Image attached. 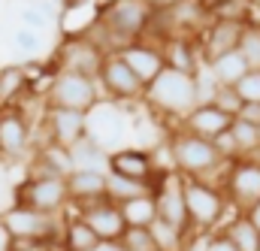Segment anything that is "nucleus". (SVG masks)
I'll list each match as a JSON object with an SVG mask.
<instances>
[{"label":"nucleus","instance_id":"1","mask_svg":"<svg viewBox=\"0 0 260 251\" xmlns=\"http://www.w3.org/2000/svg\"><path fill=\"white\" fill-rule=\"evenodd\" d=\"M142 100L157 112V115H170V118H185L197 103H200V82L197 76L179 73V70H164L151 85H145Z\"/></svg>","mask_w":260,"mask_h":251},{"label":"nucleus","instance_id":"2","mask_svg":"<svg viewBox=\"0 0 260 251\" xmlns=\"http://www.w3.org/2000/svg\"><path fill=\"white\" fill-rule=\"evenodd\" d=\"M167 151H170L173 170H176L179 176H185V179H206V182H209V176L227 164V161L218 154L215 142L200 139V136L182 130V127L167 136Z\"/></svg>","mask_w":260,"mask_h":251},{"label":"nucleus","instance_id":"3","mask_svg":"<svg viewBox=\"0 0 260 251\" xmlns=\"http://www.w3.org/2000/svg\"><path fill=\"white\" fill-rule=\"evenodd\" d=\"M182 194H185V209L194 233H212L218 221L227 212V197L224 191L215 188L206 179H185L182 176Z\"/></svg>","mask_w":260,"mask_h":251},{"label":"nucleus","instance_id":"4","mask_svg":"<svg viewBox=\"0 0 260 251\" xmlns=\"http://www.w3.org/2000/svg\"><path fill=\"white\" fill-rule=\"evenodd\" d=\"M148 194L154 197L157 206V221L176 227L179 233H185L194 242V230L188 221V209H185V194H182V176L176 170H157L154 179L148 182Z\"/></svg>","mask_w":260,"mask_h":251},{"label":"nucleus","instance_id":"5","mask_svg":"<svg viewBox=\"0 0 260 251\" xmlns=\"http://www.w3.org/2000/svg\"><path fill=\"white\" fill-rule=\"evenodd\" d=\"M3 224L9 227V233L15 236L18 245H49V242H61V230L64 224H58V215H46L27 206H9L3 215Z\"/></svg>","mask_w":260,"mask_h":251},{"label":"nucleus","instance_id":"6","mask_svg":"<svg viewBox=\"0 0 260 251\" xmlns=\"http://www.w3.org/2000/svg\"><path fill=\"white\" fill-rule=\"evenodd\" d=\"M100 103V85L97 79L76 76V73H55L46 85V106L73 109V112H91Z\"/></svg>","mask_w":260,"mask_h":251},{"label":"nucleus","instance_id":"7","mask_svg":"<svg viewBox=\"0 0 260 251\" xmlns=\"http://www.w3.org/2000/svg\"><path fill=\"white\" fill-rule=\"evenodd\" d=\"M12 206H27L46 215H58L70 206L67 194V179H52V176H27L12 188Z\"/></svg>","mask_w":260,"mask_h":251},{"label":"nucleus","instance_id":"8","mask_svg":"<svg viewBox=\"0 0 260 251\" xmlns=\"http://www.w3.org/2000/svg\"><path fill=\"white\" fill-rule=\"evenodd\" d=\"M224 197L239 215L260 203V158H239L230 161L224 170Z\"/></svg>","mask_w":260,"mask_h":251},{"label":"nucleus","instance_id":"9","mask_svg":"<svg viewBox=\"0 0 260 251\" xmlns=\"http://www.w3.org/2000/svg\"><path fill=\"white\" fill-rule=\"evenodd\" d=\"M97 85L112 103H133V100H142V94H145V85L133 76V70L127 64L118 58V52H109L103 58L100 73H97Z\"/></svg>","mask_w":260,"mask_h":251},{"label":"nucleus","instance_id":"10","mask_svg":"<svg viewBox=\"0 0 260 251\" xmlns=\"http://www.w3.org/2000/svg\"><path fill=\"white\" fill-rule=\"evenodd\" d=\"M103 58H106V52L100 46H94L88 37H64V43L55 49L52 64L58 73H76V76L97 79Z\"/></svg>","mask_w":260,"mask_h":251},{"label":"nucleus","instance_id":"11","mask_svg":"<svg viewBox=\"0 0 260 251\" xmlns=\"http://www.w3.org/2000/svg\"><path fill=\"white\" fill-rule=\"evenodd\" d=\"M245 21L248 18H212L206 24V30L197 37L203 67L224 58V55H230V52H239V40H242Z\"/></svg>","mask_w":260,"mask_h":251},{"label":"nucleus","instance_id":"12","mask_svg":"<svg viewBox=\"0 0 260 251\" xmlns=\"http://www.w3.org/2000/svg\"><path fill=\"white\" fill-rule=\"evenodd\" d=\"M30 145H34V130L27 112L21 106L0 109V161H18L30 151Z\"/></svg>","mask_w":260,"mask_h":251},{"label":"nucleus","instance_id":"13","mask_svg":"<svg viewBox=\"0 0 260 251\" xmlns=\"http://www.w3.org/2000/svg\"><path fill=\"white\" fill-rule=\"evenodd\" d=\"M43 127H46V142H55L61 148H73L82 136H88V112H73V109H55L46 106L43 112Z\"/></svg>","mask_w":260,"mask_h":251},{"label":"nucleus","instance_id":"14","mask_svg":"<svg viewBox=\"0 0 260 251\" xmlns=\"http://www.w3.org/2000/svg\"><path fill=\"white\" fill-rule=\"evenodd\" d=\"M76 215L97 233L100 242H118L121 233L127 230L124 215H121V206H115L109 200H100L94 206H82V209H76Z\"/></svg>","mask_w":260,"mask_h":251},{"label":"nucleus","instance_id":"15","mask_svg":"<svg viewBox=\"0 0 260 251\" xmlns=\"http://www.w3.org/2000/svg\"><path fill=\"white\" fill-rule=\"evenodd\" d=\"M118 58L133 70V76H136L142 85H151V82L167 70L160 49H157L154 43H148V40H136V43L121 46V49H118Z\"/></svg>","mask_w":260,"mask_h":251},{"label":"nucleus","instance_id":"16","mask_svg":"<svg viewBox=\"0 0 260 251\" xmlns=\"http://www.w3.org/2000/svg\"><path fill=\"white\" fill-rule=\"evenodd\" d=\"M106 173H115V176H124V179L148 185L154 179V173H157L154 151H145V148H115V151H109Z\"/></svg>","mask_w":260,"mask_h":251},{"label":"nucleus","instance_id":"17","mask_svg":"<svg viewBox=\"0 0 260 251\" xmlns=\"http://www.w3.org/2000/svg\"><path fill=\"white\" fill-rule=\"evenodd\" d=\"M160 55H164V64H167L170 70H179V73H188V76H197L200 67H203L197 37L173 34L170 40L160 43Z\"/></svg>","mask_w":260,"mask_h":251},{"label":"nucleus","instance_id":"18","mask_svg":"<svg viewBox=\"0 0 260 251\" xmlns=\"http://www.w3.org/2000/svg\"><path fill=\"white\" fill-rule=\"evenodd\" d=\"M233 124V118L227 115V112H221L215 103H197L194 109L182 118V130H188V133H194L200 139H215V136H221V133H227Z\"/></svg>","mask_w":260,"mask_h":251},{"label":"nucleus","instance_id":"19","mask_svg":"<svg viewBox=\"0 0 260 251\" xmlns=\"http://www.w3.org/2000/svg\"><path fill=\"white\" fill-rule=\"evenodd\" d=\"M67 194L76 209L106 200V173L103 170H73L67 176Z\"/></svg>","mask_w":260,"mask_h":251},{"label":"nucleus","instance_id":"20","mask_svg":"<svg viewBox=\"0 0 260 251\" xmlns=\"http://www.w3.org/2000/svg\"><path fill=\"white\" fill-rule=\"evenodd\" d=\"M30 91V79L24 64H9L0 67V109L6 106H18V100Z\"/></svg>","mask_w":260,"mask_h":251},{"label":"nucleus","instance_id":"21","mask_svg":"<svg viewBox=\"0 0 260 251\" xmlns=\"http://www.w3.org/2000/svg\"><path fill=\"white\" fill-rule=\"evenodd\" d=\"M70 158H73V170H103V173H106L109 151H106V145H100V142L88 133V136H82V139L70 148Z\"/></svg>","mask_w":260,"mask_h":251},{"label":"nucleus","instance_id":"22","mask_svg":"<svg viewBox=\"0 0 260 251\" xmlns=\"http://www.w3.org/2000/svg\"><path fill=\"white\" fill-rule=\"evenodd\" d=\"M97 245H100L97 233H94L79 215H73V218L64 221V230H61V251H94Z\"/></svg>","mask_w":260,"mask_h":251},{"label":"nucleus","instance_id":"23","mask_svg":"<svg viewBox=\"0 0 260 251\" xmlns=\"http://www.w3.org/2000/svg\"><path fill=\"white\" fill-rule=\"evenodd\" d=\"M206 73L212 76L215 85L233 88V85L248 73V64H245V58H242L239 52H230V55H224V58H218V61L206 64Z\"/></svg>","mask_w":260,"mask_h":251},{"label":"nucleus","instance_id":"24","mask_svg":"<svg viewBox=\"0 0 260 251\" xmlns=\"http://www.w3.org/2000/svg\"><path fill=\"white\" fill-rule=\"evenodd\" d=\"M224 236H227L239 251H260V233L251 227V221H248L245 215H239V212L227 221Z\"/></svg>","mask_w":260,"mask_h":251},{"label":"nucleus","instance_id":"25","mask_svg":"<svg viewBox=\"0 0 260 251\" xmlns=\"http://www.w3.org/2000/svg\"><path fill=\"white\" fill-rule=\"evenodd\" d=\"M121 215H124V224L127 227H151L157 221V206H154V197L145 194V197H136L121 203Z\"/></svg>","mask_w":260,"mask_h":251},{"label":"nucleus","instance_id":"26","mask_svg":"<svg viewBox=\"0 0 260 251\" xmlns=\"http://www.w3.org/2000/svg\"><path fill=\"white\" fill-rule=\"evenodd\" d=\"M148 194V185L145 182H133V179H124V176H115V173H106V200L121 206L127 200H136V197H145Z\"/></svg>","mask_w":260,"mask_h":251},{"label":"nucleus","instance_id":"27","mask_svg":"<svg viewBox=\"0 0 260 251\" xmlns=\"http://www.w3.org/2000/svg\"><path fill=\"white\" fill-rule=\"evenodd\" d=\"M21 27H27V30H34V34H40V30H49L52 24H55V18H58V9L52 6V3H46V0H34L30 6H24L21 9Z\"/></svg>","mask_w":260,"mask_h":251},{"label":"nucleus","instance_id":"28","mask_svg":"<svg viewBox=\"0 0 260 251\" xmlns=\"http://www.w3.org/2000/svg\"><path fill=\"white\" fill-rule=\"evenodd\" d=\"M230 136H233V142H236V154H239V158H254V154H260V127L233 118Z\"/></svg>","mask_w":260,"mask_h":251},{"label":"nucleus","instance_id":"29","mask_svg":"<svg viewBox=\"0 0 260 251\" xmlns=\"http://www.w3.org/2000/svg\"><path fill=\"white\" fill-rule=\"evenodd\" d=\"M148 230H151V236H154V242H157L160 251H188L194 245L185 233H179L176 227H170V224H164V221H154Z\"/></svg>","mask_w":260,"mask_h":251},{"label":"nucleus","instance_id":"30","mask_svg":"<svg viewBox=\"0 0 260 251\" xmlns=\"http://www.w3.org/2000/svg\"><path fill=\"white\" fill-rule=\"evenodd\" d=\"M239 55L245 58L248 70H260V21H245L242 40H239Z\"/></svg>","mask_w":260,"mask_h":251},{"label":"nucleus","instance_id":"31","mask_svg":"<svg viewBox=\"0 0 260 251\" xmlns=\"http://www.w3.org/2000/svg\"><path fill=\"white\" fill-rule=\"evenodd\" d=\"M118 242H121V248L124 251H160L148 227H127V230L121 233Z\"/></svg>","mask_w":260,"mask_h":251},{"label":"nucleus","instance_id":"32","mask_svg":"<svg viewBox=\"0 0 260 251\" xmlns=\"http://www.w3.org/2000/svg\"><path fill=\"white\" fill-rule=\"evenodd\" d=\"M209 103H215V106H218L221 112H227L230 118H236V112L242 109V100H239L236 88H224V85H215V91H212Z\"/></svg>","mask_w":260,"mask_h":251},{"label":"nucleus","instance_id":"33","mask_svg":"<svg viewBox=\"0 0 260 251\" xmlns=\"http://www.w3.org/2000/svg\"><path fill=\"white\" fill-rule=\"evenodd\" d=\"M233 88H236L242 103H260V70H248Z\"/></svg>","mask_w":260,"mask_h":251},{"label":"nucleus","instance_id":"34","mask_svg":"<svg viewBox=\"0 0 260 251\" xmlns=\"http://www.w3.org/2000/svg\"><path fill=\"white\" fill-rule=\"evenodd\" d=\"M12 49H15L18 55H24V58H34V55L43 49V40H40V34L21 27V30H15V37H12Z\"/></svg>","mask_w":260,"mask_h":251},{"label":"nucleus","instance_id":"35","mask_svg":"<svg viewBox=\"0 0 260 251\" xmlns=\"http://www.w3.org/2000/svg\"><path fill=\"white\" fill-rule=\"evenodd\" d=\"M200 251H239V248H236V245L224 236V230H212V233L203 239Z\"/></svg>","mask_w":260,"mask_h":251},{"label":"nucleus","instance_id":"36","mask_svg":"<svg viewBox=\"0 0 260 251\" xmlns=\"http://www.w3.org/2000/svg\"><path fill=\"white\" fill-rule=\"evenodd\" d=\"M236 121L260 127V103H242V109L236 112Z\"/></svg>","mask_w":260,"mask_h":251},{"label":"nucleus","instance_id":"37","mask_svg":"<svg viewBox=\"0 0 260 251\" xmlns=\"http://www.w3.org/2000/svg\"><path fill=\"white\" fill-rule=\"evenodd\" d=\"M0 251H18V242L9 233V227L3 224V218H0Z\"/></svg>","mask_w":260,"mask_h":251},{"label":"nucleus","instance_id":"38","mask_svg":"<svg viewBox=\"0 0 260 251\" xmlns=\"http://www.w3.org/2000/svg\"><path fill=\"white\" fill-rule=\"evenodd\" d=\"M151 12H170V9H176L182 0H142Z\"/></svg>","mask_w":260,"mask_h":251},{"label":"nucleus","instance_id":"39","mask_svg":"<svg viewBox=\"0 0 260 251\" xmlns=\"http://www.w3.org/2000/svg\"><path fill=\"white\" fill-rule=\"evenodd\" d=\"M245 218L251 221V227H254V230L260 233V203H257V206H251V209L245 212Z\"/></svg>","mask_w":260,"mask_h":251},{"label":"nucleus","instance_id":"40","mask_svg":"<svg viewBox=\"0 0 260 251\" xmlns=\"http://www.w3.org/2000/svg\"><path fill=\"white\" fill-rule=\"evenodd\" d=\"M94 251H124V248H121V242H100Z\"/></svg>","mask_w":260,"mask_h":251},{"label":"nucleus","instance_id":"41","mask_svg":"<svg viewBox=\"0 0 260 251\" xmlns=\"http://www.w3.org/2000/svg\"><path fill=\"white\" fill-rule=\"evenodd\" d=\"M200 3H203V9H209L212 3H221V0H200Z\"/></svg>","mask_w":260,"mask_h":251},{"label":"nucleus","instance_id":"42","mask_svg":"<svg viewBox=\"0 0 260 251\" xmlns=\"http://www.w3.org/2000/svg\"><path fill=\"white\" fill-rule=\"evenodd\" d=\"M188 251H200V245H191V248H188Z\"/></svg>","mask_w":260,"mask_h":251},{"label":"nucleus","instance_id":"43","mask_svg":"<svg viewBox=\"0 0 260 251\" xmlns=\"http://www.w3.org/2000/svg\"><path fill=\"white\" fill-rule=\"evenodd\" d=\"M3 170H6V164H3V161H0V173H3Z\"/></svg>","mask_w":260,"mask_h":251},{"label":"nucleus","instance_id":"44","mask_svg":"<svg viewBox=\"0 0 260 251\" xmlns=\"http://www.w3.org/2000/svg\"><path fill=\"white\" fill-rule=\"evenodd\" d=\"M27 3H34V0H27Z\"/></svg>","mask_w":260,"mask_h":251}]
</instances>
